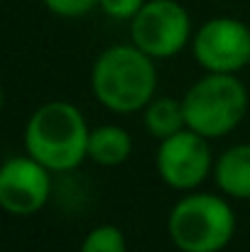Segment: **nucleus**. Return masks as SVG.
Returning <instances> with one entry per match:
<instances>
[{
	"label": "nucleus",
	"instance_id": "f257e3e1",
	"mask_svg": "<svg viewBox=\"0 0 250 252\" xmlns=\"http://www.w3.org/2000/svg\"><path fill=\"white\" fill-rule=\"evenodd\" d=\"M157 88L155 59L135 44L108 47L91 69V91L113 113L147 108Z\"/></svg>",
	"mask_w": 250,
	"mask_h": 252
},
{
	"label": "nucleus",
	"instance_id": "f03ea898",
	"mask_svg": "<svg viewBox=\"0 0 250 252\" xmlns=\"http://www.w3.org/2000/svg\"><path fill=\"white\" fill-rule=\"evenodd\" d=\"M91 130L76 105L52 100L39 105L25 127V150L49 171H71L88 157Z\"/></svg>",
	"mask_w": 250,
	"mask_h": 252
},
{
	"label": "nucleus",
	"instance_id": "7ed1b4c3",
	"mask_svg": "<svg viewBox=\"0 0 250 252\" xmlns=\"http://www.w3.org/2000/svg\"><path fill=\"white\" fill-rule=\"evenodd\" d=\"M167 233L179 252H221L233 240L236 213L216 193H189L169 211Z\"/></svg>",
	"mask_w": 250,
	"mask_h": 252
},
{
	"label": "nucleus",
	"instance_id": "20e7f679",
	"mask_svg": "<svg viewBox=\"0 0 250 252\" xmlns=\"http://www.w3.org/2000/svg\"><path fill=\"white\" fill-rule=\"evenodd\" d=\"M186 127L209 137H223L246 118L248 91L236 74H209L181 98Z\"/></svg>",
	"mask_w": 250,
	"mask_h": 252
},
{
	"label": "nucleus",
	"instance_id": "39448f33",
	"mask_svg": "<svg viewBox=\"0 0 250 252\" xmlns=\"http://www.w3.org/2000/svg\"><path fill=\"white\" fill-rule=\"evenodd\" d=\"M191 34V20L177 0H150L130 20L133 44L152 59L179 54Z\"/></svg>",
	"mask_w": 250,
	"mask_h": 252
},
{
	"label": "nucleus",
	"instance_id": "423d86ee",
	"mask_svg": "<svg viewBox=\"0 0 250 252\" xmlns=\"http://www.w3.org/2000/svg\"><path fill=\"white\" fill-rule=\"evenodd\" d=\"M194 59L214 74H236L250 64V27L236 17H216L194 37Z\"/></svg>",
	"mask_w": 250,
	"mask_h": 252
},
{
	"label": "nucleus",
	"instance_id": "0eeeda50",
	"mask_svg": "<svg viewBox=\"0 0 250 252\" xmlns=\"http://www.w3.org/2000/svg\"><path fill=\"white\" fill-rule=\"evenodd\" d=\"M214 169V157L204 135L184 127L162 140L157 150V171L167 186L189 191L196 189Z\"/></svg>",
	"mask_w": 250,
	"mask_h": 252
},
{
	"label": "nucleus",
	"instance_id": "6e6552de",
	"mask_svg": "<svg viewBox=\"0 0 250 252\" xmlns=\"http://www.w3.org/2000/svg\"><path fill=\"white\" fill-rule=\"evenodd\" d=\"M52 193L49 169L35 157H12L0 169V206L10 216H35L39 213Z\"/></svg>",
	"mask_w": 250,
	"mask_h": 252
},
{
	"label": "nucleus",
	"instance_id": "1a4fd4ad",
	"mask_svg": "<svg viewBox=\"0 0 250 252\" xmlns=\"http://www.w3.org/2000/svg\"><path fill=\"white\" fill-rule=\"evenodd\" d=\"M216 184L226 196L248 201L250 198V145H236L226 150L214 169Z\"/></svg>",
	"mask_w": 250,
	"mask_h": 252
},
{
	"label": "nucleus",
	"instance_id": "9d476101",
	"mask_svg": "<svg viewBox=\"0 0 250 252\" xmlns=\"http://www.w3.org/2000/svg\"><path fill=\"white\" fill-rule=\"evenodd\" d=\"M133 152L130 135L118 125H101L91 130L88 137V159H93L101 167H118L123 164Z\"/></svg>",
	"mask_w": 250,
	"mask_h": 252
},
{
	"label": "nucleus",
	"instance_id": "9b49d317",
	"mask_svg": "<svg viewBox=\"0 0 250 252\" xmlns=\"http://www.w3.org/2000/svg\"><path fill=\"white\" fill-rule=\"evenodd\" d=\"M145 127L152 137L167 140L186 127L184 105L174 98H152L145 108Z\"/></svg>",
	"mask_w": 250,
	"mask_h": 252
},
{
	"label": "nucleus",
	"instance_id": "f8f14e48",
	"mask_svg": "<svg viewBox=\"0 0 250 252\" xmlns=\"http://www.w3.org/2000/svg\"><path fill=\"white\" fill-rule=\"evenodd\" d=\"M81 252H128L125 248V235L120 233V228L106 223L93 228L81 245Z\"/></svg>",
	"mask_w": 250,
	"mask_h": 252
},
{
	"label": "nucleus",
	"instance_id": "ddd939ff",
	"mask_svg": "<svg viewBox=\"0 0 250 252\" xmlns=\"http://www.w3.org/2000/svg\"><path fill=\"white\" fill-rule=\"evenodd\" d=\"M44 5L59 17H83L101 5V0H44Z\"/></svg>",
	"mask_w": 250,
	"mask_h": 252
},
{
	"label": "nucleus",
	"instance_id": "4468645a",
	"mask_svg": "<svg viewBox=\"0 0 250 252\" xmlns=\"http://www.w3.org/2000/svg\"><path fill=\"white\" fill-rule=\"evenodd\" d=\"M143 5L145 0H101V10L113 20H133Z\"/></svg>",
	"mask_w": 250,
	"mask_h": 252
},
{
	"label": "nucleus",
	"instance_id": "2eb2a0df",
	"mask_svg": "<svg viewBox=\"0 0 250 252\" xmlns=\"http://www.w3.org/2000/svg\"><path fill=\"white\" fill-rule=\"evenodd\" d=\"M248 66H250V64H248Z\"/></svg>",
	"mask_w": 250,
	"mask_h": 252
}]
</instances>
